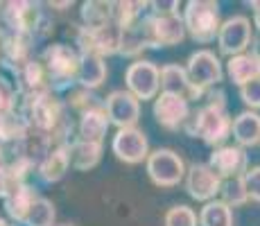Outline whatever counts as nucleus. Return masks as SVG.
Here are the masks:
<instances>
[{
    "label": "nucleus",
    "mask_w": 260,
    "mask_h": 226,
    "mask_svg": "<svg viewBox=\"0 0 260 226\" xmlns=\"http://www.w3.org/2000/svg\"><path fill=\"white\" fill-rule=\"evenodd\" d=\"M188 136L199 138L204 145L217 149L233 136V118L226 111V93L222 88H211L206 93V104L199 107L183 127Z\"/></svg>",
    "instance_id": "1"
},
{
    "label": "nucleus",
    "mask_w": 260,
    "mask_h": 226,
    "mask_svg": "<svg viewBox=\"0 0 260 226\" xmlns=\"http://www.w3.org/2000/svg\"><path fill=\"white\" fill-rule=\"evenodd\" d=\"M9 82L14 84L16 93L23 95V98H34V95H41V93H48L50 90L46 66H43V61L39 57L29 59L21 68L9 73Z\"/></svg>",
    "instance_id": "13"
},
{
    "label": "nucleus",
    "mask_w": 260,
    "mask_h": 226,
    "mask_svg": "<svg viewBox=\"0 0 260 226\" xmlns=\"http://www.w3.org/2000/svg\"><path fill=\"white\" fill-rule=\"evenodd\" d=\"M199 226H233V208L222 199H215L202 206Z\"/></svg>",
    "instance_id": "26"
},
{
    "label": "nucleus",
    "mask_w": 260,
    "mask_h": 226,
    "mask_svg": "<svg viewBox=\"0 0 260 226\" xmlns=\"http://www.w3.org/2000/svg\"><path fill=\"white\" fill-rule=\"evenodd\" d=\"M111 152L118 160L127 165H138L149 158V140L138 127L134 129H118L111 138Z\"/></svg>",
    "instance_id": "12"
},
{
    "label": "nucleus",
    "mask_w": 260,
    "mask_h": 226,
    "mask_svg": "<svg viewBox=\"0 0 260 226\" xmlns=\"http://www.w3.org/2000/svg\"><path fill=\"white\" fill-rule=\"evenodd\" d=\"M79 57L82 54L75 50V45L68 43H52L46 45L41 52V61L46 66L50 90L54 95H66L77 86V70H79Z\"/></svg>",
    "instance_id": "2"
},
{
    "label": "nucleus",
    "mask_w": 260,
    "mask_h": 226,
    "mask_svg": "<svg viewBox=\"0 0 260 226\" xmlns=\"http://www.w3.org/2000/svg\"><path fill=\"white\" fill-rule=\"evenodd\" d=\"M188 29L186 23H183L181 14H163V16H154L152 14V37L154 43L158 48H172V45H179L186 39Z\"/></svg>",
    "instance_id": "16"
},
{
    "label": "nucleus",
    "mask_w": 260,
    "mask_h": 226,
    "mask_svg": "<svg viewBox=\"0 0 260 226\" xmlns=\"http://www.w3.org/2000/svg\"><path fill=\"white\" fill-rule=\"evenodd\" d=\"M39 199V192L32 183H21L3 199V208H5V215L12 219L14 224H23L25 217H27L29 208L34 206V202Z\"/></svg>",
    "instance_id": "18"
},
{
    "label": "nucleus",
    "mask_w": 260,
    "mask_h": 226,
    "mask_svg": "<svg viewBox=\"0 0 260 226\" xmlns=\"http://www.w3.org/2000/svg\"><path fill=\"white\" fill-rule=\"evenodd\" d=\"M208 165L219 174L224 181L240 179L247 174L249 170V154L238 145H222V147L213 149Z\"/></svg>",
    "instance_id": "14"
},
{
    "label": "nucleus",
    "mask_w": 260,
    "mask_h": 226,
    "mask_svg": "<svg viewBox=\"0 0 260 226\" xmlns=\"http://www.w3.org/2000/svg\"><path fill=\"white\" fill-rule=\"evenodd\" d=\"M240 98L247 104L249 111H260V79H253V82L244 84L240 88Z\"/></svg>",
    "instance_id": "31"
},
{
    "label": "nucleus",
    "mask_w": 260,
    "mask_h": 226,
    "mask_svg": "<svg viewBox=\"0 0 260 226\" xmlns=\"http://www.w3.org/2000/svg\"><path fill=\"white\" fill-rule=\"evenodd\" d=\"M54 219H57L54 204L48 197H39L32 208H29L23 226H54Z\"/></svg>",
    "instance_id": "27"
},
{
    "label": "nucleus",
    "mask_w": 260,
    "mask_h": 226,
    "mask_svg": "<svg viewBox=\"0 0 260 226\" xmlns=\"http://www.w3.org/2000/svg\"><path fill=\"white\" fill-rule=\"evenodd\" d=\"M124 86L141 102L156 100L161 90V68L147 59H136L124 70Z\"/></svg>",
    "instance_id": "7"
},
{
    "label": "nucleus",
    "mask_w": 260,
    "mask_h": 226,
    "mask_svg": "<svg viewBox=\"0 0 260 226\" xmlns=\"http://www.w3.org/2000/svg\"><path fill=\"white\" fill-rule=\"evenodd\" d=\"M163 226H199V215L186 204L172 206L163 215Z\"/></svg>",
    "instance_id": "29"
},
{
    "label": "nucleus",
    "mask_w": 260,
    "mask_h": 226,
    "mask_svg": "<svg viewBox=\"0 0 260 226\" xmlns=\"http://www.w3.org/2000/svg\"><path fill=\"white\" fill-rule=\"evenodd\" d=\"M29 129L25 115L18 109H12L9 113L0 115V145H9V143H18L27 136Z\"/></svg>",
    "instance_id": "24"
},
{
    "label": "nucleus",
    "mask_w": 260,
    "mask_h": 226,
    "mask_svg": "<svg viewBox=\"0 0 260 226\" xmlns=\"http://www.w3.org/2000/svg\"><path fill=\"white\" fill-rule=\"evenodd\" d=\"M244 185H247L249 199L260 204V165H253V168L247 170V174H244Z\"/></svg>",
    "instance_id": "32"
},
{
    "label": "nucleus",
    "mask_w": 260,
    "mask_h": 226,
    "mask_svg": "<svg viewBox=\"0 0 260 226\" xmlns=\"http://www.w3.org/2000/svg\"><path fill=\"white\" fill-rule=\"evenodd\" d=\"M233 138L238 147H256L260 145V113L258 111H242L233 118Z\"/></svg>",
    "instance_id": "23"
},
{
    "label": "nucleus",
    "mask_w": 260,
    "mask_h": 226,
    "mask_svg": "<svg viewBox=\"0 0 260 226\" xmlns=\"http://www.w3.org/2000/svg\"><path fill=\"white\" fill-rule=\"evenodd\" d=\"M109 127H111V120L107 115V109L98 107L91 111L82 113L77 120V138L82 140H91V143H102L104 136H107Z\"/></svg>",
    "instance_id": "21"
},
{
    "label": "nucleus",
    "mask_w": 260,
    "mask_h": 226,
    "mask_svg": "<svg viewBox=\"0 0 260 226\" xmlns=\"http://www.w3.org/2000/svg\"><path fill=\"white\" fill-rule=\"evenodd\" d=\"M154 120L168 132H179L188 124V120L192 118V109H190V100L179 98V95H168L161 93L154 100L152 107Z\"/></svg>",
    "instance_id": "10"
},
{
    "label": "nucleus",
    "mask_w": 260,
    "mask_h": 226,
    "mask_svg": "<svg viewBox=\"0 0 260 226\" xmlns=\"http://www.w3.org/2000/svg\"><path fill=\"white\" fill-rule=\"evenodd\" d=\"M179 12V3L170 0V3H152V14L154 16H163V14H177Z\"/></svg>",
    "instance_id": "33"
},
{
    "label": "nucleus",
    "mask_w": 260,
    "mask_h": 226,
    "mask_svg": "<svg viewBox=\"0 0 260 226\" xmlns=\"http://www.w3.org/2000/svg\"><path fill=\"white\" fill-rule=\"evenodd\" d=\"M5 224H7V219H3V217H0V226H5Z\"/></svg>",
    "instance_id": "34"
},
{
    "label": "nucleus",
    "mask_w": 260,
    "mask_h": 226,
    "mask_svg": "<svg viewBox=\"0 0 260 226\" xmlns=\"http://www.w3.org/2000/svg\"><path fill=\"white\" fill-rule=\"evenodd\" d=\"M79 18H82L84 27H102V25H107V23H113L111 3H104V0H88V3H82Z\"/></svg>",
    "instance_id": "25"
},
{
    "label": "nucleus",
    "mask_w": 260,
    "mask_h": 226,
    "mask_svg": "<svg viewBox=\"0 0 260 226\" xmlns=\"http://www.w3.org/2000/svg\"><path fill=\"white\" fill-rule=\"evenodd\" d=\"M59 226H75V224H59Z\"/></svg>",
    "instance_id": "35"
},
{
    "label": "nucleus",
    "mask_w": 260,
    "mask_h": 226,
    "mask_svg": "<svg viewBox=\"0 0 260 226\" xmlns=\"http://www.w3.org/2000/svg\"><path fill=\"white\" fill-rule=\"evenodd\" d=\"M145 170H147L149 181L154 185H158V188H174L181 181H186V174H188L183 158L174 149H168V147L154 149L149 154V158L145 160Z\"/></svg>",
    "instance_id": "5"
},
{
    "label": "nucleus",
    "mask_w": 260,
    "mask_h": 226,
    "mask_svg": "<svg viewBox=\"0 0 260 226\" xmlns=\"http://www.w3.org/2000/svg\"><path fill=\"white\" fill-rule=\"evenodd\" d=\"M186 70L192 86L199 90H206V93L211 88H217L224 77L222 61L211 50H197V52L190 54L186 61Z\"/></svg>",
    "instance_id": "8"
},
{
    "label": "nucleus",
    "mask_w": 260,
    "mask_h": 226,
    "mask_svg": "<svg viewBox=\"0 0 260 226\" xmlns=\"http://www.w3.org/2000/svg\"><path fill=\"white\" fill-rule=\"evenodd\" d=\"M161 93L179 95V98H186V100L206 98V90L194 88L188 77L186 66H179V63H166L161 68Z\"/></svg>",
    "instance_id": "15"
},
{
    "label": "nucleus",
    "mask_w": 260,
    "mask_h": 226,
    "mask_svg": "<svg viewBox=\"0 0 260 226\" xmlns=\"http://www.w3.org/2000/svg\"><path fill=\"white\" fill-rule=\"evenodd\" d=\"M186 192L194 202H215L222 195L224 179L211 168L208 163H192L186 174Z\"/></svg>",
    "instance_id": "9"
},
{
    "label": "nucleus",
    "mask_w": 260,
    "mask_h": 226,
    "mask_svg": "<svg viewBox=\"0 0 260 226\" xmlns=\"http://www.w3.org/2000/svg\"><path fill=\"white\" fill-rule=\"evenodd\" d=\"M107 61L100 54H82L79 57V70H77V86L86 90H98L107 82Z\"/></svg>",
    "instance_id": "20"
},
{
    "label": "nucleus",
    "mask_w": 260,
    "mask_h": 226,
    "mask_svg": "<svg viewBox=\"0 0 260 226\" xmlns=\"http://www.w3.org/2000/svg\"><path fill=\"white\" fill-rule=\"evenodd\" d=\"M16 109V88L7 77H0V115Z\"/></svg>",
    "instance_id": "30"
},
{
    "label": "nucleus",
    "mask_w": 260,
    "mask_h": 226,
    "mask_svg": "<svg viewBox=\"0 0 260 226\" xmlns=\"http://www.w3.org/2000/svg\"><path fill=\"white\" fill-rule=\"evenodd\" d=\"M104 109L116 129H134L141 120V100L134 98L127 88L111 90L104 98Z\"/></svg>",
    "instance_id": "11"
},
{
    "label": "nucleus",
    "mask_w": 260,
    "mask_h": 226,
    "mask_svg": "<svg viewBox=\"0 0 260 226\" xmlns=\"http://www.w3.org/2000/svg\"><path fill=\"white\" fill-rule=\"evenodd\" d=\"M183 23H186L188 37L197 43L217 41L219 27H222V9L215 0H190L183 7Z\"/></svg>",
    "instance_id": "3"
},
{
    "label": "nucleus",
    "mask_w": 260,
    "mask_h": 226,
    "mask_svg": "<svg viewBox=\"0 0 260 226\" xmlns=\"http://www.w3.org/2000/svg\"><path fill=\"white\" fill-rule=\"evenodd\" d=\"M222 202L229 204L231 208H238V206H244L249 202V192H247V185H244V177L240 179H229L224 181L222 185Z\"/></svg>",
    "instance_id": "28"
},
{
    "label": "nucleus",
    "mask_w": 260,
    "mask_h": 226,
    "mask_svg": "<svg viewBox=\"0 0 260 226\" xmlns=\"http://www.w3.org/2000/svg\"><path fill=\"white\" fill-rule=\"evenodd\" d=\"M253 27H258V29H260V23H258V25H253Z\"/></svg>",
    "instance_id": "36"
},
{
    "label": "nucleus",
    "mask_w": 260,
    "mask_h": 226,
    "mask_svg": "<svg viewBox=\"0 0 260 226\" xmlns=\"http://www.w3.org/2000/svg\"><path fill=\"white\" fill-rule=\"evenodd\" d=\"M68 154H71V168L88 172L102 160V143H91V140H82L75 136L68 143Z\"/></svg>",
    "instance_id": "22"
},
{
    "label": "nucleus",
    "mask_w": 260,
    "mask_h": 226,
    "mask_svg": "<svg viewBox=\"0 0 260 226\" xmlns=\"http://www.w3.org/2000/svg\"><path fill=\"white\" fill-rule=\"evenodd\" d=\"M253 45V21L244 14H236V16L226 18L219 27L217 34V48L219 54L224 57H238V54L247 52Z\"/></svg>",
    "instance_id": "6"
},
{
    "label": "nucleus",
    "mask_w": 260,
    "mask_h": 226,
    "mask_svg": "<svg viewBox=\"0 0 260 226\" xmlns=\"http://www.w3.org/2000/svg\"><path fill=\"white\" fill-rule=\"evenodd\" d=\"M120 48H122V27L118 23H107L102 27L77 25L75 29V50L79 54H100L107 59L120 54Z\"/></svg>",
    "instance_id": "4"
},
{
    "label": "nucleus",
    "mask_w": 260,
    "mask_h": 226,
    "mask_svg": "<svg viewBox=\"0 0 260 226\" xmlns=\"http://www.w3.org/2000/svg\"><path fill=\"white\" fill-rule=\"evenodd\" d=\"M226 75L240 88L253 79H260V50L251 48L238 57H231L226 61Z\"/></svg>",
    "instance_id": "17"
},
{
    "label": "nucleus",
    "mask_w": 260,
    "mask_h": 226,
    "mask_svg": "<svg viewBox=\"0 0 260 226\" xmlns=\"http://www.w3.org/2000/svg\"><path fill=\"white\" fill-rule=\"evenodd\" d=\"M71 170V154H68V145H57L48 152V156L39 163L37 174L43 183H57L66 177Z\"/></svg>",
    "instance_id": "19"
}]
</instances>
